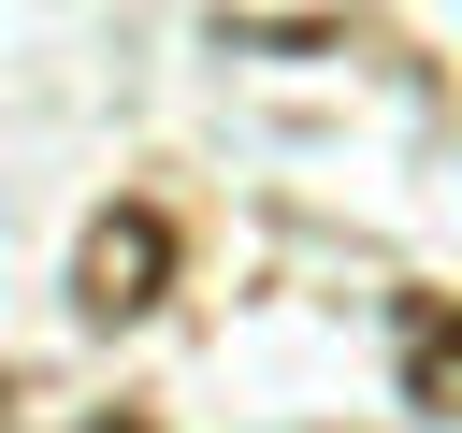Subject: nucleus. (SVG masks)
Wrapping results in <instances>:
<instances>
[{"mask_svg": "<svg viewBox=\"0 0 462 433\" xmlns=\"http://www.w3.org/2000/svg\"><path fill=\"white\" fill-rule=\"evenodd\" d=\"M159 274H173V216H159V202H116V216L87 231V260H72V303H87V318H144Z\"/></svg>", "mask_w": 462, "mask_h": 433, "instance_id": "obj_1", "label": "nucleus"}, {"mask_svg": "<svg viewBox=\"0 0 462 433\" xmlns=\"http://www.w3.org/2000/svg\"><path fill=\"white\" fill-rule=\"evenodd\" d=\"M404 390H419L433 419H462V318H448V303H404Z\"/></svg>", "mask_w": 462, "mask_h": 433, "instance_id": "obj_2", "label": "nucleus"}, {"mask_svg": "<svg viewBox=\"0 0 462 433\" xmlns=\"http://www.w3.org/2000/svg\"><path fill=\"white\" fill-rule=\"evenodd\" d=\"M87 433H144V419H87Z\"/></svg>", "mask_w": 462, "mask_h": 433, "instance_id": "obj_3", "label": "nucleus"}]
</instances>
